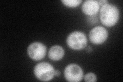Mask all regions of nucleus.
Masks as SVG:
<instances>
[{"label":"nucleus","mask_w":123,"mask_h":82,"mask_svg":"<svg viewBox=\"0 0 123 82\" xmlns=\"http://www.w3.org/2000/svg\"><path fill=\"white\" fill-rule=\"evenodd\" d=\"M61 75V73L60 72V71L59 70H55V76H60Z\"/></svg>","instance_id":"12"},{"label":"nucleus","mask_w":123,"mask_h":82,"mask_svg":"<svg viewBox=\"0 0 123 82\" xmlns=\"http://www.w3.org/2000/svg\"><path fill=\"white\" fill-rule=\"evenodd\" d=\"M99 17L103 25L112 27L116 24L118 20L119 10L115 5L108 3L102 6Z\"/></svg>","instance_id":"1"},{"label":"nucleus","mask_w":123,"mask_h":82,"mask_svg":"<svg viewBox=\"0 0 123 82\" xmlns=\"http://www.w3.org/2000/svg\"><path fill=\"white\" fill-rule=\"evenodd\" d=\"M67 43L71 49L75 50H80L86 47L87 38L86 35L83 32H74L68 36Z\"/></svg>","instance_id":"3"},{"label":"nucleus","mask_w":123,"mask_h":82,"mask_svg":"<svg viewBox=\"0 0 123 82\" xmlns=\"http://www.w3.org/2000/svg\"><path fill=\"white\" fill-rule=\"evenodd\" d=\"M99 5H101V6H104L106 4H107L108 3V1H105V0H102V1H98Z\"/></svg>","instance_id":"11"},{"label":"nucleus","mask_w":123,"mask_h":82,"mask_svg":"<svg viewBox=\"0 0 123 82\" xmlns=\"http://www.w3.org/2000/svg\"><path fill=\"white\" fill-rule=\"evenodd\" d=\"M99 5L98 1L87 0L85 1L82 6L83 12L88 15H94L99 10Z\"/></svg>","instance_id":"7"},{"label":"nucleus","mask_w":123,"mask_h":82,"mask_svg":"<svg viewBox=\"0 0 123 82\" xmlns=\"http://www.w3.org/2000/svg\"><path fill=\"white\" fill-rule=\"evenodd\" d=\"M46 47L39 42H34L31 44L27 49L29 57L34 61H40L43 59L46 56Z\"/></svg>","instance_id":"5"},{"label":"nucleus","mask_w":123,"mask_h":82,"mask_svg":"<svg viewBox=\"0 0 123 82\" xmlns=\"http://www.w3.org/2000/svg\"><path fill=\"white\" fill-rule=\"evenodd\" d=\"M83 71L80 66L74 64L68 65L64 70V76L68 82H78L83 78Z\"/></svg>","instance_id":"4"},{"label":"nucleus","mask_w":123,"mask_h":82,"mask_svg":"<svg viewBox=\"0 0 123 82\" xmlns=\"http://www.w3.org/2000/svg\"><path fill=\"white\" fill-rule=\"evenodd\" d=\"M108 36V31L102 26H97L92 29L89 33L90 42L94 44H101L105 42Z\"/></svg>","instance_id":"6"},{"label":"nucleus","mask_w":123,"mask_h":82,"mask_svg":"<svg viewBox=\"0 0 123 82\" xmlns=\"http://www.w3.org/2000/svg\"><path fill=\"white\" fill-rule=\"evenodd\" d=\"M84 80L88 82H95L97 81V78L95 74L92 72L87 73L84 77Z\"/></svg>","instance_id":"10"},{"label":"nucleus","mask_w":123,"mask_h":82,"mask_svg":"<svg viewBox=\"0 0 123 82\" xmlns=\"http://www.w3.org/2000/svg\"><path fill=\"white\" fill-rule=\"evenodd\" d=\"M92 48L91 47H90V46L88 47L87 48V52H91L92 51Z\"/></svg>","instance_id":"13"},{"label":"nucleus","mask_w":123,"mask_h":82,"mask_svg":"<svg viewBox=\"0 0 123 82\" xmlns=\"http://www.w3.org/2000/svg\"><path fill=\"white\" fill-rule=\"evenodd\" d=\"M64 53V50L62 47L55 45L50 49L48 57L52 61H59L63 58Z\"/></svg>","instance_id":"8"},{"label":"nucleus","mask_w":123,"mask_h":82,"mask_svg":"<svg viewBox=\"0 0 123 82\" xmlns=\"http://www.w3.org/2000/svg\"><path fill=\"white\" fill-rule=\"evenodd\" d=\"M55 70L48 63L42 62L37 64L34 68V73L36 77L42 81L47 82L55 76Z\"/></svg>","instance_id":"2"},{"label":"nucleus","mask_w":123,"mask_h":82,"mask_svg":"<svg viewBox=\"0 0 123 82\" xmlns=\"http://www.w3.org/2000/svg\"><path fill=\"white\" fill-rule=\"evenodd\" d=\"M80 0H64L62 1L64 5L69 7H75L79 6L82 3Z\"/></svg>","instance_id":"9"}]
</instances>
